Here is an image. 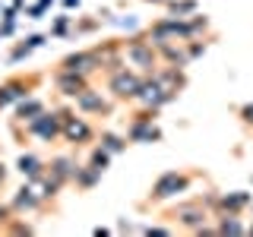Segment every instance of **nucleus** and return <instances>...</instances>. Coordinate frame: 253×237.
<instances>
[{
	"instance_id": "nucleus-1",
	"label": "nucleus",
	"mask_w": 253,
	"mask_h": 237,
	"mask_svg": "<svg viewBox=\"0 0 253 237\" xmlns=\"http://www.w3.org/2000/svg\"><path fill=\"white\" fill-rule=\"evenodd\" d=\"M196 177H200L196 171H165V174H158V180L152 184V190H149V196H146L142 205H155V202L174 199L177 193H187V187L193 184Z\"/></svg>"
},
{
	"instance_id": "nucleus-2",
	"label": "nucleus",
	"mask_w": 253,
	"mask_h": 237,
	"mask_svg": "<svg viewBox=\"0 0 253 237\" xmlns=\"http://www.w3.org/2000/svg\"><path fill=\"white\" fill-rule=\"evenodd\" d=\"M142 82H146V76H142L139 70L117 67V70H111V73H108V92L114 95L117 101H136Z\"/></svg>"
},
{
	"instance_id": "nucleus-3",
	"label": "nucleus",
	"mask_w": 253,
	"mask_h": 237,
	"mask_svg": "<svg viewBox=\"0 0 253 237\" xmlns=\"http://www.w3.org/2000/svg\"><path fill=\"white\" fill-rule=\"evenodd\" d=\"M124 60H130L139 73L149 76V73L158 70L162 54H158V47L149 41V38H130V41H124Z\"/></svg>"
},
{
	"instance_id": "nucleus-4",
	"label": "nucleus",
	"mask_w": 253,
	"mask_h": 237,
	"mask_svg": "<svg viewBox=\"0 0 253 237\" xmlns=\"http://www.w3.org/2000/svg\"><path fill=\"white\" fill-rule=\"evenodd\" d=\"M168 218L177 221L184 231L196 234L206 221H209V212H206V202L203 199H184V202H177V205H171V209H168Z\"/></svg>"
},
{
	"instance_id": "nucleus-5",
	"label": "nucleus",
	"mask_w": 253,
	"mask_h": 237,
	"mask_svg": "<svg viewBox=\"0 0 253 237\" xmlns=\"http://www.w3.org/2000/svg\"><path fill=\"white\" fill-rule=\"evenodd\" d=\"M42 82V76L38 73H29V76H10L6 82H0V108L13 105V101H22L29 98L32 89Z\"/></svg>"
},
{
	"instance_id": "nucleus-6",
	"label": "nucleus",
	"mask_w": 253,
	"mask_h": 237,
	"mask_svg": "<svg viewBox=\"0 0 253 237\" xmlns=\"http://www.w3.org/2000/svg\"><path fill=\"white\" fill-rule=\"evenodd\" d=\"M60 123H63V139L73 146H89L95 139V130L85 123V117H76L70 108H60Z\"/></svg>"
},
{
	"instance_id": "nucleus-7",
	"label": "nucleus",
	"mask_w": 253,
	"mask_h": 237,
	"mask_svg": "<svg viewBox=\"0 0 253 237\" xmlns=\"http://www.w3.org/2000/svg\"><path fill=\"white\" fill-rule=\"evenodd\" d=\"M152 120H155V111L142 108L139 114L130 120V126H126V139L130 142H158L162 139V130H158Z\"/></svg>"
},
{
	"instance_id": "nucleus-8",
	"label": "nucleus",
	"mask_w": 253,
	"mask_h": 237,
	"mask_svg": "<svg viewBox=\"0 0 253 237\" xmlns=\"http://www.w3.org/2000/svg\"><path fill=\"white\" fill-rule=\"evenodd\" d=\"M60 70H73V73L92 76L95 70H105V60H101V51H98V47H89V51L67 54V57L60 60Z\"/></svg>"
},
{
	"instance_id": "nucleus-9",
	"label": "nucleus",
	"mask_w": 253,
	"mask_h": 237,
	"mask_svg": "<svg viewBox=\"0 0 253 237\" xmlns=\"http://www.w3.org/2000/svg\"><path fill=\"white\" fill-rule=\"evenodd\" d=\"M26 136H38L44 142H54L57 136H63V123H60V111H51V114H38L32 123H26Z\"/></svg>"
},
{
	"instance_id": "nucleus-10",
	"label": "nucleus",
	"mask_w": 253,
	"mask_h": 237,
	"mask_svg": "<svg viewBox=\"0 0 253 237\" xmlns=\"http://www.w3.org/2000/svg\"><path fill=\"white\" fill-rule=\"evenodd\" d=\"M149 76H152L155 82L162 85L165 92H168V98H171V101L177 98V95H180V89H184V85H187L184 67H171V63H168V67H158L155 73H149Z\"/></svg>"
},
{
	"instance_id": "nucleus-11",
	"label": "nucleus",
	"mask_w": 253,
	"mask_h": 237,
	"mask_svg": "<svg viewBox=\"0 0 253 237\" xmlns=\"http://www.w3.org/2000/svg\"><path fill=\"white\" fill-rule=\"evenodd\" d=\"M76 108L83 114H92V117H111V111H114V105L101 95V89H92V85L76 98Z\"/></svg>"
},
{
	"instance_id": "nucleus-12",
	"label": "nucleus",
	"mask_w": 253,
	"mask_h": 237,
	"mask_svg": "<svg viewBox=\"0 0 253 237\" xmlns=\"http://www.w3.org/2000/svg\"><path fill=\"white\" fill-rule=\"evenodd\" d=\"M54 85H57L60 95H67V98H79L85 89H89V76L83 73H73V70H60L54 73Z\"/></svg>"
},
{
	"instance_id": "nucleus-13",
	"label": "nucleus",
	"mask_w": 253,
	"mask_h": 237,
	"mask_svg": "<svg viewBox=\"0 0 253 237\" xmlns=\"http://www.w3.org/2000/svg\"><path fill=\"white\" fill-rule=\"evenodd\" d=\"M136 101H142V108H152V111H158V108H165L168 105V92L162 89V85L155 82L152 76H146V82H142V89H139V98Z\"/></svg>"
},
{
	"instance_id": "nucleus-14",
	"label": "nucleus",
	"mask_w": 253,
	"mask_h": 237,
	"mask_svg": "<svg viewBox=\"0 0 253 237\" xmlns=\"http://www.w3.org/2000/svg\"><path fill=\"white\" fill-rule=\"evenodd\" d=\"M42 202H44V196L35 193L29 184L19 187V190H16V196H13V209L16 212H38V209H42Z\"/></svg>"
},
{
	"instance_id": "nucleus-15",
	"label": "nucleus",
	"mask_w": 253,
	"mask_h": 237,
	"mask_svg": "<svg viewBox=\"0 0 253 237\" xmlns=\"http://www.w3.org/2000/svg\"><path fill=\"white\" fill-rule=\"evenodd\" d=\"M47 174H51V177L63 187V184H70V180H73L76 161H73V158H67V155H57V158H51V164H47Z\"/></svg>"
},
{
	"instance_id": "nucleus-16",
	"label": "nucleus",
	"mask_w": 253,
	"mask_h": 237,
	"mask_svg": "<svg viewBox=\"0 0 253 237\" xmlns=\"http://www.w3.org/2000/svg\"><path fill=\"white\" fill-rule=\"evenodd\" d=\"M16 168H19V174H22L26 180H32V184H38V180L44 177L47 164L42 161V158H35V155H19V161H16Z\"/></svg>"
},
{
	"instance_id": "nucleus-17",
	"label": "nucleus",
	"mask_w": 253,
	"mask_h": 237,
	"mask_svg": "<svg viewBox=\"0 0 253 237\" xmlns=\"http://www.w3.org/2000/svg\"><path fill=\"white\" fill-rule=\"evenodd\" d=\"M212 205H215L221 215H237L241 209H247V205H250V196L247 193H228V196H218Z\"/></svg>"
},
{
	"instance_id": "nucleus-18",
	"label": "nucleus",
	"mask_w": 253,
	"mask_h": 237,
	"mask_svg": "<svg viewBox=\"0 0 253 237\" xmlns=\"http://www.w3.org/2000/svg\"><path fill=\"white\" fill-rule=\"evenodd\" d=\"M38 114H44V101L26 98V101H19V108H16V123H32Z\"/></svg>"
},
{
	"instance_id": "nucleus-19",
	"label": "nucleus",
	"mask_w": 253,
	"mask_h": 237,
	"mask_svg": "<svg viewBox=\"0 0 253 237\" xmlns=\"http://www.w3.org/2000/svg\"><path fill=\"white\" fill-rule=\"evenodd\" d=\"M101 171H95L92 164H76V174H73V184L76 190H92L95 184H98Z\"/></svg>"
},
{
	"instance_id": "nucleus-20",
	"label": "nucleus",
	"mask_w": 253,
	"mask_h": 237,
	"mask_svg": "<svg viewBox=\"0 0 253 237\" xmlns=\"http://www.w3.org/2000/svg\"><path fill=\"white\" fill-rule=\"evenodd\" d=\"M101 149H108L111 155L124 152V149H126V136H117V133H101Z\"/></svg>"
},
{
	"instance_id": "nucleus-21",
	"label": "nucleus",
	"mask_w": 253,
	"mask_h": 237,
	"mask_svg": "<svg viewBox=\"0 0 253 237\" xmlns=\"http://www.w3.org/2000/svg\"><path fill=\"white\" fill-rule=\"evenodd\" d=\"M215 228H218V234H244V231H247V228L237 221V215H221Z\"/></svg>"
},
{
	"instance_id": "nucleus-22",
	"label": "nucleus",
	"mask_w": 253,
	"mask_h": 237,
	"mask_svg": "<svg viewBox=\"0 0 253 237\" xmlns=\"http://www.w3.org/2000/svg\"><path fill=\"white\" fill-rule=\"evenodd\" d=\"M89 164H92L95 171L105 174V171H108V164H111V152H108V149H101V146H95V149H92V155H89Z\"/></svg>"
},
{
	"instance_id": "nucleus-23",
	"label": "nucleus",
	"mask_w": 253,
	"mask_h": 237,
	"mask_svg": "<svg viewBox=\"0 0 253 237\" xmlns=\"http://www.w3.org/2000/svg\"><path fill=\"white\" fill-rule=\"evenodd\" d=\"M168 6H171V13H174V16H193L200 3H196V0H171Z\"/></svg>"
},
{
	"instance_id": "nucleus-24",
	"label": "nucleus",
	"mask_w": 253,
	"mask_h": 237,
	"mask_svg": "<svg viewBox=\"0 0 253 237\" xmlns=\"http://www.w3.org/2000/svg\"><path fill=\"white\" fill-rule=\"evenodd\" d=\"M6 225H10V231H13V234H32V225H22V221H16V215L6 221Z\"/></svg>"
},
{
	"instance_id": "nucleus-25",
	"label": "nucleus",
	"mask_w": 253,
	"mask_h": 237,
	"mask_svg": "<svg viewBox=\"0 0 253 237\" xmlns=\"http://www.w3.org/2000/svg\"><path fill=\"white\" fill-rule=\"evenodd\" d=\"M67 26H70V16H60V19L51 26V32L54 35H67Z\"/></svg>"
},
{
	"instance_id": "nucleus-26",
	"label": "nucleus",
	"mask_w": 253,
	"mask_h": 237,
	"mask_svg": "<svg viewBox=\"0 0 253 237\" xmlns=\"http://www.w3.org/2000/svg\"><path fill=\"white\" fill-rule=\"evenodd\" d=\"M237 114H241V120L247 123V126H253V105H241V111H237Z\"/></svg>"
},
{
	"instance_id": "nucleus-27",
	"label": "nucleus",
	"mask_w": 253,
	"mask_h": 237,
	"mask_svg": "<svg viewBox=\"0 0 253 237\" xmlns=\"http://www.w3.org/2000/svg\"><path fill=\"white\" fill-rule=\"evenodd\" d=\"M10 218H13V209H10V205H3V202H0V228H3Z\"/></svg>"
},
{
	"instance_id": "nucleus-28",
	"label": "nucleus",
	"mask_w": 253,
	"mask_h": 237,
	"mask_svg": "<svg viewBox=\"0 0 253 237\" xmlns=\"http://www.w3.org/2000/svg\"><path fill=\"white\" fill-rule=\"evenodd\" d=\"M3 184H6V164L0 161V187H3Z\"/></svg>"
},
{
	"instance_id": "nucleus-29",
	"label": "nucleus",
	"mask_w": 253,
	"mask_h": 237,
	"mask_svg": "<svg viewBox=\"0 0 253 237\" xmlns=\"http://www.w3.org/2000/svg\"><path fill=\"white\" fill-rule=\"evenodd\" d=\"M63 6H79V0H63Z\"/></svg>"
},
{
	"instance_id": "nucleus-30",
	"label": "nucleus",
	"mask_w": 253,
	"mask_h": 237,
	"mask_svg": "<svg viewBox=\"0 0 253 237\" xmlns=\"http://www.w3.org/2000/svg\"><path fill=\"white\" fill-rule=\"evenodd\" d=\"M149 3H162V0H149Z\"/></svg>"
}]
</instances>
